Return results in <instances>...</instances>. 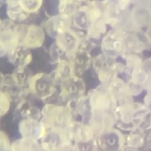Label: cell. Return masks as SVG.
<instances>
[{"instance_id": "1", "label": "cell", "mask_w": 151, "mask_h": 151, "mask_svg": "<svg viewBox=\"0 0 151 151\" xmlns=\"http://www.w3.org/2000/svg\"><path fill=\"white\" fill-rule=\"evenodd\" d=\"M41 112V121L47 129H67L74 120L71 111L66 106L45 103Z\"/></svg>"}, {"instance_id": "2", "label": "cell", "mask_w": 151, "mask_h": 151, "mask_svg": "<svg viewBox=\"0 0 151 151\" xmlns=\"http://www.w3.org/2000/svg\"><path fill=\"white\" fill-rule=\"evenodd\" d=\"M57 83L51 74L37 73L29 78L28 89L29 93L44 102L57 91Z\"/></svg>"}, {"instance_id": "3", "label": "cell", "mask_w": 151, "mask_h": 151, "mask_svg": "<svg viewBox=\"0 0 151 151\" xmlns=\"http://www.w3.org/2000/svg\"><path fill=\"white\" fill-rule=\"evenodd\" d=\"M126 31L112 29L107 31L101 38L100 44L102 53L113 59L123 57L125 53L124 36Z\"/></svg>"}, {"instance_id": "4", "label": "cell", "mask_w": 151, "mask_h": 151, "mask_svg": "<svg viewBox=\"0 0 151 151\" xmlns=\"http://www.w3.org/2000/svg\"><path fill=\"white\" fill-rule=\"evenodd\" d=\"M94 143L95 151H120L125 145V134L114 127L97 135Z\"/></svg>"}, {"instance_id": "5", "label": "cell", "mask_w": 151, "mask_h": 151, "mask_svg": "<svg viewBox=\"0 0 151 151\" xmlns=\"http://www.w3.org/2000/svg\"><path fill=\"white\" fill-rule=\"evenodd\" d=\"M116 60L101 53L92 59L91 65L99 81L103 86H107L117 77L115 70Z\"/></svg>"}, {"instance_id": "6", "label": "cell", "mask_w": 151, "mask_h": 151, "mask_svg": "<svg viewBox=\"0 0 151 151\" xmlns=\"http://www.w3.org/2000/svg\"><path fill=\"white\" fill-rule=\"evenodd\" d=\"M86 95L92 111H113L116 107L106 87L101 84L88 91Z\"/></svg>"}, {"instance_id": "7", "label": "cell", "mask_w": 151, "mask_h": 151, "mask_svg": "<svg viewBox=\"0 0 151 151\" xmlns=\"http://www.w3.org/2000/svg\"><path fill=\"white\" fill-rule=\"evenodd\" d=\"M58 85V93L63 101L76 99L86 94V83L80 76H73L62 81Z\"/></svg>"}, {"instance_id": "8", "label": "cell", "mask_w": 151, "mask_h": 151, "mask_svg": "<svg viewBox=\"0 0 151 151\" xmlns=\"http://www.w3.org/2000/svg\"><path fill=\"white\" fill-rule=\"evenodd\" d=\"M86 36L82 31H75L72 29L57 35L54 43L56 47L65 55L66 59L76 51L79 46L81 40Z\"/></svg>"}, {"instance_id": "9", "label": "cell", "mask_w": 151, "mask_h": 151, "mask_svg": "<svg viewBox=\"0 0 151 151\" xmlns=\"http://www.w3.org/2000/svg\"><path fill=\"white\" fill-rule=\"evenodd\" d=\"M39 142L42 151H58L65 143L72 142L67 129H47Z\"/></svg>"}, {"instance_id": "10", "label": "cell", "mask_w": 151, "mask_h": 151, "mask_svg": "<svg viewBox=\"0 0 151 151\" xmlns=\"http://www.w3.org/2000/svg\"><path fill=\"white\" fill-rule=\"evenodd\" d=\"M105 87L116 106L133 101V97L130 94L127 82L124 80L117 77Z\"/></svg>"}, {"instance_id": "11", "label": "cell", "mask_w": 151, "mask_h": 151, "mask_svg": "<svg viewBox=\"0 0 151 151\" xmlns=\"http://www.w3.org/2000/svg\"><path fill=\"white\" fill-rule=\"evenodd\" d=\"M93 128L96 136L115 126L116 118L113 111H91L87 122Z\"/></svg>"}, {"instance_id": "12", "label": "cell", "mask_w": 151, "mask_h": 151, "mask_svg": "<svg viewBox=\"0 0 151 151\" xmlns=\"http://www.w3.org/2000/svg\"><path fill=\"white\" fill-rule=\"evenodd\" d=\"M129 16L131 31L150 29V6L135 5L129 12Z\"/></svg>"}, {"instance_id": "13", "label": "cell", "mask_w": 151, "mask_h": 151, "mask_svg": "<svg viewBox=\"0 0 151 151\" xmlns=\"http://www.w3.org/2000/svg\"><path fill=\"white\" fill-rule=\"evenodd\" d=\"M71 141L75 144L93 141L96 134L88 123L73 120L67 129Z\"/></svg>"}, {"instance_id": "14", "label": "cell", "mask_w": 151, "mask_h": 151, "mask_svg": "<svg viewBox=\"0 0 151 151\" xmlns=\"http://www.w3.org/2000/svg\"><path fill=\"white\" fill-rule=\"evenodd\" d=\"M18 130L22 137L40 142L45 134L47 129L41 119H22L19 122Z\"/></svg>"}, {"instance_id": "15", "label": "cell", "mask_w": 151, "mask_h": 151, "mask_svg": "<svg viewBox=\"0 0 151 151\" xmlns=\"http://www.w3.org/2000/svg\"><path fill=\"white\" fill-rule=\"evenodd\" d=\"M45 41L44 29L37 25H27L21 45L27 49H35L41 47Z\"/></svg>"}, {"instance_id": "16", "label": "cell", "mask_w": 151, "mask_h": 151, "mask_svg": "<svg viewBox=\"0 0 151 151\" xmlns=\"http://www.w3.org/2000/svg\"><path fill=\"white\" fill-rule=\"evenodd\" d=\"M72 19L71 17L58 14L49 18L45 23V29L47 34L54 38L61 33L71 29Z\"/></svg>"}, {"instance_id": "17", "label": "cell", "mask_w": 151, "mask_h": 151, "mask_svg": "<svg viewBox=\"0 0 151 151\" xmlns=\"http://www.w3.org/2000/svg\"><path fill=\"white\" fill-rule=\"evenodd\" d=\"M67 59L70 62L74 74L80 77L91 67L93 58L90 52L77 49Z\"/></svg>"}, {"instance_id": "18", "label": "cell", "mask_w": 151, "mask_h": 151, "mask_svg": "<svg viewBox=\"0 0 151 151\" xmlns=\"http://www.w3.org/2000/svg\"><path fill=\"white\" fill-rule=\"evenodd\" d=\"M8 58L9 61L17 67H25L31 63L32 55L27 48L19 45L8 53Z\"/></svg>"}, {"instance_id": "19", "label": "cell", "mask_w": 151, "mask_h": 151, "mask_svg": "<svg viewBox=\"0 0 151 151\" xmlns=\"http://www.w3.org/2000/svg\"><path fill=\"white\" fill-rule=\"evenodd\" d=\"M57 66L54 71L51 73L58 84L62 81L73 76L74 74L73 67L68 60L63 58L57 63Z\"/></svg>"}, {"instance_id": "20", "label": "cell", "mask_w": 151, "mask_h": 151, "mask_svg": "<svg viewBox=\"0 0 151 151\" xmlns=\"http://www.w3.org/2000/svg\"><path fill=\"white\" fill-rule=\"evenodd\" d=\"M6 4V15L11 21L22 22L28 18L29 14L21 8L18 0H8Z\"/></svg>"}, {"instance_id": "21", "label": "cell", "mask_w": 151, "mask_h": 151, "mask_svg": "<svg viewBox=\"0 0 151 151\" xmlns=\"http://www.w3.org/2000/svg\"><path fill=\"white\" fill-rule=\"evenodd\" d=\"M9 151H42L39 141L21 137L13 142Z\"/></svg>"}, {"instance_id": "22", "label": "cell", "mask_w": 151, "mask_h": 151, "mask_svg": "<svg viewBox=\"0 0 151 151\" xmlns=\"http://www.w3.org/2000/svg\"><path fill=\"white\" fill-rule=\"evenodd\" d=\"M107 26L103 18L93 22L87 29L86 36L91 40H99L107 32Z\"/></svg>"}, {"instance_id": "23", "label": "cell", "mask_w": 151, "mask_h": 151, "mask_svg": "<svg viewBox=\"0 0 151 151\" xmlns=\"http://www.w3.org/2000/svg\"><path fill=\"white\" fill-rule=\"evenodd\" d=\"M129 132L127 134H125V145L139 149L143 148L145 143L147 132L135 129Z\"/></svg>"}, {"instance_id": "24", "label": "cell", "mask_w": 151, "mask_h": 151, "mask_svg": "<svg viewBox=\"0 0 151 151\" xmlns=\"http://www.w3.org/2000/svg\"><path fill=\"white\" fill-rule=\"evenodd\" d=\"M72 17V24L76 28L80 31H87L91 23L86 12L85 5L79 6Z\"/></svg>"}, {"instance_id": "25", "label": "cell", "mask_w": 151, "mask_h": 151, "mask_svg": "<svg viewBox=\"0 0 151 151\" xmlns=\"http://www.w3.org/2000/svg\"><path fill=\"white\" fill-rule=\"evenodd\" d=\"M20 115L22 119H34L40 120L41 112L38 107L29 103L25 100H22L18 106Z\"/></svg>"}, {"instance_id": "26", "label": "cell", "mask_w": 151, "mask_h": 151, "mask_svg": "<svg viewBox=\"0 0 151 151\" xmlns=\"http://www.w3.org/2000/svg\"><path fill=\"white\" fill-rule=\"evenodd\" d=\"M24 67H18L11 75L14 84L20 87L23 88L28 86V82L31 76Z\"/></svg>"}, {"instance_id": "27", "label": "cell", "mask_w": 151, "mask_h": 151, "mask_svg": "<svg viewBox=\"0 0 151 151\" xmlns=\"http://www.w3.org/2000/svg\"><path fill=\"white\" fill-rule=\"evenodd\" d=\"M58 11L60 14L71 18L79 7V4L76 0H58Z\"/></svg>"}, {"instance_id": "28", "label": "cell", "mask_w": 151, "mask_h": 151, "mask_svg": "<svg viewBox=\"0 0 151 151\" xmlns=\"http://www.w3.org/2000/svg\"><path fill=\"white\" fill-rule=\"evenodd\" d=\"M44 0H18L21 8L29 14L37 12L42 6Z\"/></svg>"}, {"instance_id": "29", "label": "cell", "mask_w": 151, "mask_h": 151, "mask_svg": "<svg viewBox=\"0 0 151 151\" xmlns=\"http://www.w3.org/2000/svg\"><path fill=\"white\" fill-rule=\"evenodd\" d=\"M11 100L6 92L0 90V117L8 112L11 107Z\"/></svg>"}, {"instance_id": "30", "label": "cell", "mask_w": 151, "mask_h": 151, "mask_svg": "<svg viewBox=\"0 0 151 151\" xmlns=\"http://www.w3.org/2000/svg\"><path fill=\"white\" fill-rule=\"evenodd\" d=\"M11 144L6 134L0 130V151H8Z\"/></svg>"}, {"instance_id": "31", "label": "cell", "mask_w": 151, "mask_h": 151, "mask_svg": "<svg viewBox=\"0 0 151 151\" xmlns=\"http://www.w3.org/2000/svg\"><path fill=\"white\" fill-rule=\"evenodd\" d=\"M58 151H79L77 145L73 142L65 143Z\"/></svg>"}, {"instance_id": "32", "label": "cell", "mask_w": 151, "mask_h": 151, "mask_svg": "<svg viewBox=\"0 0 151 151\" xmlns=\"http://www.w3.org/2000/svg\"><path fill=\"white\" fill-rule=\"evenodd\" d=\"M150 103H151V96H150V91H146V94L143 97V103L147 107H150Z\"/></svg>"}, {"instance_id": "33", "label": "cell", "mask_w": 151, "mask_h": 151, "mask_svg": "<svg viewBox=\"0 0 151 151\" xmlns=\"http://www.w3.org/2000/svg\"><path fill=\"white\" fill-rule=\"evenodd\" d=\"M120 151H141L140 149L135 148L134 147L124 145Z\"/></svg>"}, {"instance_id": "34", "label": "cell", "mask_w": 151, "mask_h": 151, "mask_svg": "<svg viewBox=\"0 0 151 151\" xmlns=\"http://www.w3.org/2000/svg\"><path fill=\"white\" fill-rule=\"evenodd\" d=\"M4 83H5V76H4L3 74L1 72H0V90H2L4 87Z\"/></svg>"}, {"instance_id": "35", "label": "cell", "mask_w": 151, "mask_h": 151, "mask_svg": "<svg viewBox=\"0 0 151 151\" xmlns=\"http://www.w3.org/2000/svg\"><path fill=\"white\" fill-rule=\"evenodd\" d=\"M76 1L77 2V3L78 4H81L83 3H86L88 1V0H76Z\"/></svg>"}, {"instance_id": "36", "label": "cell", "mask_w": 151, "mask_h": 151, "mask_svg": "<svg viewBox=\"0 0 151 151\" xmlns=\"http://www.w3.org/2000/svg\"><path fill=\"white\" fill-rule=\"evenodd\" d=\"M0 1L2 2H6H6L8 1V0H0Z\"/></svg>"}, {"instance_id": "37", "label": "cell", "mask_w": 151, "mask_h": 151, "mask_svg": "<svg viewBox=\"0 0 151 151\" xmlns=\"http://www.w3.org/2000/svg\"><path fill=\"white\" fill-rule=\"evenodd\" d=\"M1 22H2V20L0 18V28H1Z\"/></svg>"}]
</instances>
